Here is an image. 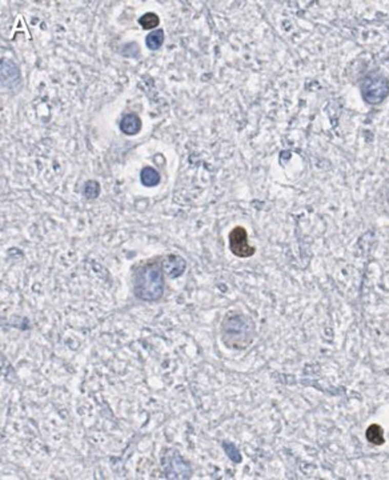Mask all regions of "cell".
I'll list each match as a JSON object with an SVG mask.
<instances>
[{"label":"cell","mask_w":389,"mask_h":480,"mask_svg":"<svg viewBox=\"0 0 389 480\" xmlns=\"http://www.w3.org/2000/svg\"><path fill=\"white\" fill-rule=\"evenodd\" d=\"M133 291L139 299L155 302L164 293V277L159 264L148 263L141 266L133 277Z\"/></svg>","instance_id":"6da1fadb"},{"label":"cell","mask_w":389,"mask_h":480,"mask_svg":"<svg viewBox=\"0 0 389 480\" xmlns=\"http://www.w3.org/2000/svg\"><path fill=\"white\" fill-rule=\"evenodd\" d=\"M360 91L366 103L377 104L388 96L389 82L381 73L371 72L361 80Z\"/></svg>","instance_id":"7a4b0ae2"},{"label":"cell","mask_w":389,"mask_h":480,"mask_svg":"<svg viewBox=\"0 0 389 480\" xmlns=\"http://www.w3.org/2000/svg\"><path fill=\"white\" fill-rule=\"evenodd\" d=\"M230 250L239 257H250L255 253V248L248 244V235L244 227H235L230 232Z\"/></svg>","instance_id":"3957f363"},{"label":"cell","mask_w":389,"mask_h":480,"mask_svg":"<svg viewBox=\"0 0 389 480\" xmlns=\"http://www.w3.org/2000/svg\"><path fill=\"white\" fill-rule=\"evenodd\" d=\"M19 82V70L12 60H2V86L12 88Z\"/></svg>","instance_id":"277c9868"},{"label":"cell","mask_w":389,"mask_h":480,"mask_svg":"<svg viewBox=\"0 0 389 480\" xmlns=\"http://www.w3.org/2000/svg\"><path fill=\"white\" fill-rule=\"evenodd\" d=\"M186 267L187 264L183 257L177 256V255H168L163 263L164 271L170 277L181 276L186 271Z\"/></svg>","instance_id":"5b68a950"},{"label":"cell","mask_w":389,"mask_h":480,"mask_svg":"<svg viewBox=\"0 0 389 480\" xmlns=\"http://www.w3.org/2000/svg\"><path fill=\"white\" fill-rule=\"evenodd\" d=\"M120 130L126 135H136L141 130V120L135 113H128L120 123Z\"/></svg>","instance_id":"8992f818"},{"label":"cell","mask_w":389,"mask_h":480,"mask_svg":"<svg viewBox=\"0 0 389 480\" xmlns=\"http://www.w3.org/2000/svg\"><path fill=\"white\" fill-rule=\"evenodd\" d=\"M365 436L370 443L376 444V446H381V444L385 443L383 427L379 426V424H371V426L366 428Z\"/></svg>","instance_id":"52a82bcc"},{"label":"cell","mask_w":389,"mask_h":480,"mask_svg":"<svg viewBox=\"0 0 389 480\" xmlns=\"http://www.w3.org/2000/svg\"><path fill=\"white\" fill-rule=\"evenodd\" d=\"M140 180L146 187H155L160 183V175L152 167H144L140 173Z\"/></svg>","instance_id":"ba28073f"},{"label":"cell","mask_w":389,"mask_h":480,"mask_svg":"<svg viewBox=\"0 0 389 480\" xmlns=\"http://www.w3.org/2000/svg\"><path fill=\"white\" fill-rule=\"evenodd\" d=\"M163 43H164V31L163 30H155L147 35L146 44L150 50H159L160 47L163 46Z\"/></svg>","instance_id":"9c48e42d"},{"label":"cell","mask_w":389,"mask_h":480,"mask_svg":"<svg viewBox=\"0 0 389 480\" xmlns=\"http://www.w3.org/2000/svg\"><path fill=\"white\" fill-rule=\"evenodd\" d=\"M139 23L140 26L143 27V28H146V30H151V28H155V27L159 26L160 20L156 13L147 12L144 13L143 16L140 17Z\"/></svg>","instance_id":"30bf717a"},{"label":"cell","mask_w":389,"mask_h":480,"mask_svg":"<svg viewBox=\"0 0 389 480\" xmlns=\"http://www.w3.org/2000/svg\"><path fill=\"white\" fill-rule=\"evenodd\" d=\"M84 195L87 197H97L100 193V187L97 182L95 180H88L86 184H84Z\"/></svg>","instance_id":"8fae6325"},{"label":"cell","mask_w":389,"mask_h":480,"mask_svg":"<svg viewBox=\"0 0 389 480\" xmlns=\"http://www.w3.org/2000/svg\"><path fill=\"white\" fill-rule=\"evenodd\" d=\"M224 450H226V452L228 453V456H230V459L232 460V462H235V463H239V462H241V456H240V452H239V450H237V447L235 446V444L233 443H224Z\"/></svg>","instance_id":"7c38bea8"}]
</instances>
